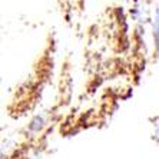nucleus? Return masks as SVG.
<instances>
[{"label": "nucleus", "mask_w": 159, "mask_h": 159, "mask_svg": "<svg viewBox=\"0 0 159 159\" xmlns=\"http://www.w3.org/2000/svg\"><path fill=\"white\" fill-rule=\"evenodd\" d=\"M44 125H46V120H44V116L43 115H36L32 118V120H30L29 123V130L30 132H40V130H43Z\"/></svg>", "instance_id": "1"}, {"label": "nucleus", "mask_w": 159, "mask_h": 159, "mask_svg": "<svg viewBox=\"0 0 159 159\" xmlns=\"http://www.w3.org/2000/svg\"><path fill=\"white\" fill-rule=\"evenodd\" d=\"M153 37L155 42L159 48V9L156 10V16H155V23H153Z\"/></svg>", "instance_id": "2"}, {"label": "nucleus", "mask_w": 159, "mask_h": 159, "mask_svg": "<svg viewBox=\"0 0 159 159\" xmlns=\"http://www.w3.org/2000/svg\"><path fill=\"white\" fill-rule=\"evenodd\" d=\"M153 139H155V142L159 145V123H156L155 130H153Z\"/></svg>", "instance_id": "3"}]
</instances>
